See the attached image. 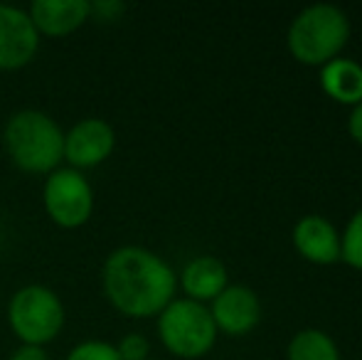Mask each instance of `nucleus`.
I'll use <instances>...</instances> for the list:
<instances>
[{
    "instance_id": "f8f14e48",
    "label": "nucleus",
    "mask_w": 362,
    "mask_h": 360,
    "mask_svg": "<svg viewBox=\"0 0 362 360\" xmlns=\"http://www.w3.org/2000/svg\"><path fill=\"white\" fill-rule=\"evenodd\" d=\"M177 284L185 291V298L197 303L205 301H215L219 294L229 286V274L227 267L217 260V257L202 255L190 260L185 267H182L180 277H177Z\"/></svg>"
},
{
    "instance_id": "dca6fc26",
    "label": "nucleus",
    "mask_w": 362,
    "mask_h": 360,
    "mask_svg": "<svg viewBox=\"0 0 362 360\" xmlns=\"http://www.w3.org/2000/svg\"><path fill=\"white\" fill-rule=\"evenodd\" d=\"M67 360H121V356L109 341H81L69 351Z\"/></svg>"
},
{
    "instance_id": "9d476101",
    "label": "nucleus",
    "mask_w": 362,
    "mask_h": 360,
    "mask_svg": "<svg viewBox=\"0 0 362 360\" xmlns=\"http://www.w3.org/2000/svg\"><path fill=\"white\" fill-rule=\"evenodd\" d=\"M40 37H67L91 18L89 0H35L28 10Z\"/></svg>"
},
{
    "instance_id": "6e6552de",
    "label": "nucleus",
    "mask_w": 362,
    "mask_h": 360,
    "mask_svg": "<svg viewBox=\"0 0 362 360\" xmlns=\"http://www.w3.org/2000/svg\"><path fill=\"white\" fill-rule=\"evenodd\" d=\"M40 50V35L28 10L0 3V72L28 67Z\"/></svg>"
},
{
    "instance_id": "4468645a",
    "label": "nucleus",
    "mask_w": 362,
    "mask_h": 360,
    "mask_svg": "<svg viewBox=\"0 0 362 360\" xmlns=\"http://www.w3.org/2000/svg\"><path fill=\"white\" fill-rule=\"evenodd\" d=\"M288 360H340L335 341L320 328H303L288 343Z\"/></svg>"
},
{
    "instance_id": "7ed1b4c3",
    "label": "nucleus",
    "mask_w": 362,
    "mask_h": 360,
    "mask_svg": "<svg viewBox=\"0 0 362 360\" xmlns=\"http://www.w3.org/2000/svg\"><path fill=\"white\" fill-rule=\"evenodd\" d=\"M350 37V20L335 5H310L293 18L288 28V50L300 64L323 67L335 59Z\"/></svg>"
},
{
    "instance_id": "6ab92c4d",
    "label": "nucleus",
    "mask_w": 362,
    "mask_h": 360,
    "mask_svg": "<svg viewBox=\"0 0 362 360\" xmlns=\"http://www.w3.org/2000/svg\"><path fill=\"white\" fill-rule=\"evenodd\" d=\"M10 360H49V356L45 353V348H37V346H20L18 351H13Z\"/></svg>"
},
{
    "instance_id": "ddd939ff",
    "label": "nucleus",
    "mask_w": 362,
    "mask_h": 360,
    "mask_svg": "<svg viewBox=\"0 0 362 360\" xmlns=\"http://www.w3.org/2000/svg\"><path fill=\"white\" fill-rule=\"evenodd\" d=\"M320 87L338 104H360L362 101V64L355 59L335 57L320 67Z\"/></svg>"
},
{
    "instance_id": "9b49d317",
    "label": "nucleus",
    "mask_w": 362,
    "mask_h": 360,
    "mask_svg": "<svg viewBox=\"0 0 362 360\" xmlns=\"http://www.w3.org/2000/svg\"><path fill=\"white\" fill-rule=\"evenodd\" d=\"M293 247L305 262L335 265L340 260V235L325 217L305 215L293 227Z\"/></svg>"
},
{
    "instance_id": "0eeeda50",
    "label": "nucleus",
    "mask_w": 362,
    "mask_h": 360,
    "mask_svg": "<svg viewBox=\"0 0 362 360\" xmlns=\"http://www.w3.org/2000/svg\"><path fill=\"white\" fill-rule=\"evenodd\" d=\"M116 149V131L109 121L89 119L76 121L72 129L64 134V161L69 163V168L74 170H86L101 166Z\"/></svg>"
},
{
    "instance_id": "f3484780",
    "label": "nucleus",
    "mask_w": 362,
    "mask_h": 360,
    "mask_svg": "<svg viewBox=\"0 0 362 360\" xmlns=\"http://www.w3.org/2000/svg\"><path fill=\"white\" fill-rule=\"evenodd\" d=\"M121 360H148L151 356V343L141 333H126L119 343H114Z\"/></svg>"
},
{
    "instance_id": "2eb2a0df",
    "label": "nucleus",
    "mask_w": 362,
    "mask_h": 360,
    "mask_svg": "<svg viewBox=\"0 0 362 360\" xmlns=\"http://www.w3.org/2000/svg\"><path fill=\"white\" fill-rule=\"evenodd\" d=\"M340 260L362 272V207L350 217L348 227L340 235Z\"/></svg>"
},
{
    "instance_id": "423d86ee",
    "label": "nucleus",
    "mask_w": 362,
    "mask_h": 360,
    "mask_svg": "<svg viewBox=\"0 0 362 360\" xmlns=\"http://www.w3.org/2000/svg\"><path fill=\"white\" fill-rule=\"evenodd\" d=\"M42 205L47 217L62 230L86 225L94 212V190L84 173L74 168H57L45 178Z\"/></svg>"
},
{
    "instance_id": "1a4fd4ad",
    "label": "nucleus",
    "mask_w": 362,
    "mask_h": 360,
    "mask_svg": "<svg viewBox=\"0 0 362 360\" xmlns=\"http://www.w3.org/2000/svg\"><path fill=\"white\" fill-rule=\"evenodd\" d=\"M210 316L215 321L217 333L227 336H244L254 331L262 321V301L249 286L242 284H229L222 294L212 301Z\"/></svg>"
},
{
    "instance_id": "39448f33",
    "label": "nucleus",
    "mask_w": 362,
    "mask_h": 360,
    "mask_svg": "<svg viewBox=\"0 0 362 360\" xmlns=\"http://www.w3.org/2000/svg\"><path fill=\"white\" fill-rule=\"evenodd\" d=\"M158 336L173 356L195 360L215 348L217 328L205 303L173 298L158 313Z\"/></svg>"
},
{
    "instance_id": "20e7f679",
    "label": "nucleus",
    "mask_w": 362,
    "mask_h": 360,
    "mask_svg": "<svg viewBox=\"0 0 362 360\" xmlns=\"http://www.w3.org/2000/svg\"><path fill=\"white\" fill-rule=\"evenodd\" d=\"M8 323L20 346L45 348L64 328L62 298L42 284L18 289L8 303Z\"/></svg>"
},
{
    "instance_id": "a211bd4d",
    "label": "nucleus",
    "mask_w": 362,
    "mask_h": 360,
    "mask_svg": "<svg viewBox=\"0 0 362 360\" xmlns=\"http://www.w3.org/2000/svg\"><path fill=\"white\" fill-rule=\"evenodd\" d=\"M91 8V18H99L104 23H114L121 15L126 13V5L119 0H101V3H89Z\"/></svg>"
},
{
    "instance_id": "aec40b11",
    "label": "nucleus",
    "mask_w": 362,
    "mask_h": 360,
    "mask_svg": "<svg viewBox=\"0 0 362 360\" xmlns=\"http://www.w3.org/2000/svg\"><path fill=\"white\" fill-rule=\"evenodd\" d=\"M348 131L358 144H362V101L353 106V114L348 119Z\"/></svg>"
},
{
    "instance_id": "f03ea898",
    "label": "nucleus",
    "mask_w": 362,
    "mask_h": 360,
    "mask_svg": "<svg viewBox=\"0 0 362 360\" xmlns=\"http://www.w3.org/2000/svg\"><path fill=\"white\" fill-rule=\"evenodd\" d=\"M3 146L8 158L23 173L49 175L52 170L62 168L64 131L45 111H15L3 126Z\"/></svg>"
},
{
    "instance_id": "f257e3e1",
    "label": "nucleus",
    "mask_w": 362,
    "mask_h": 360,
    "mask_svg": "<svg viewBox=\"0 0 362 360\" xmlns=\"http://www.w3.org/2000/svg\"><path fill=\"white\" fill-rule=\"evenodd\" d=\"M101 289L119 313L151 318L175 298L177 274L156 252L126 245L106 257L101 267Z\"/></svg>"
},
{
    "instance_id": "412c9836",
    "label": "nucleus",
    "mask_w": 362,
    "mask_h": 360,
    "mask_svg": "<svg viewBox=\"0 0 362 360\" xmlns=\"http://www.w3.org/2000/svg\"><path fill=\"white\" fill-rule=\"evenodd\" d=\"M148 360H151V358H148Z\"/></svg>"
}]
</instances>
